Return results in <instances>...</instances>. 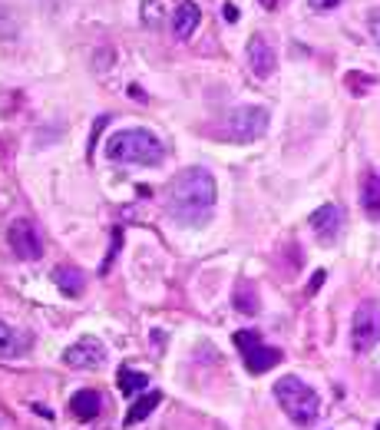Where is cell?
Returning a JSON list of instances; mask_svg holds the SVG:
<instances>
[{"label":"cell","instance_id":"cell-12","mask_svg":"<svg viewBox=\"0 0 380 430\" xmlns=\"http://www.w3.org/2000/svg\"><path fill=\"white\" fill-rule=\"evenodd\" d=\"M199 24H202V7L195 0H182L176 7V13H172V34H176V40H189L199 30Z\"/></svg>","mask_w":380,"mask_h":430},{"label":"cell","instance_id":"cell-8","mask_svg":"<svg viewBox=\"0 0 380 430\" xmlns=\"http://www.w3.org/2000/svg\"><path fill=\"white\" fill-rule=\"evenodd\" d=\"M66 367H76V371H93L106 361V344L100 338H79L63 351Z\"/></svg>","mask_w":380,"mask_h":430},{"label":"cell","instance_id":"cell-13","mask_svg":"<svg viewBox=\"0 0 380 430\" xmlns=\"http://www.w3.org/2000/svg\"><path fill=\"white\" fill-rule=\"evenodd\" d=\"M70 410L76 420H96L102 414V397L96 391H76L70 401Z\"/></svg>","mask_w":380,"mask_h":430},{"label":"cell","instance_id":"cell-1","mask_svg":"<svg viewBox=\"0 0 380 430\" xmlns=\"http://www.w3.org/2000/svg\"><path fill=\"white\" fill-rule=\"evenodd\" d=\"M169 215L176 218L178 225L199 228L212 218L215 209V179L202 165H189L182 169L172 186H169Z\"/></svg>","mask_w":380,"mask_h":430},{"label":"cell","instance_id":"cell-6","mask_svg":"<svg viewBox=\"0 0 380 430\" xmlns=\"http://www.w3.org/2000/svg\"><path fill=\"white\" fill-rule=\"evenodd\" d=\"M265 129H268L265 106H238L225 119V133L231 142H254L265 136Z\"/></svg>","mask_w":380,"mask_h":430},{"label":"cell","instance_id":"cell-17","mask_svg":"<svg viewBox=\"0 0 380 430\" xmlns=\"http://www.w3.org/2000/svg\"><path fill=\"white\" fill-rule=\"evenodd\" d=\"M116 384H119V391L126 394V397H132V394H139L146 384H149V378L146 374H139V371H132V367H119V378H116Z\"/></svg>","mask_w":380,"mask_h":430},{"label":"cell","instance_id":"cell-11","mask_svg":"<svg viewBox=\"0 0 380 430\" xmlns=\"http://www.w3.org/2000/svg\"><path fill=\"white\" fill-rule=\"evenodd\" d=\"M344 225V212H341V205H321L314 215H311V228H314V235L321 242H334L337 239V232H341Z\"/></svg>","mask_w":380,"mask_h":430},{"label":"cell","instance_id":"cell-16","mask_svg":"<svg viewBox=\"0 0 380 430\" xmlns=\"http://www.w3.org/2000/svg\"><path fill=\"white\" fill-rule=\"evenodd\" d=\"M159 404H162V394H159V391H149V394H142V397H136V404L126 410V427H132V424L146 420Z\"/></svg>","mask_w":380,"mask_h":430},{"label":"cell","instance_id":"cell-23","mask_svg":"<svg viewBox=\"0 0 380 430\" xmlns=\"http://www.w3.org/2000/svg\"><path fill=\"white\" fill-rule=\"evenodd\" d=\"M321 285H324V272H317L314 279H311V285H307V291H317V288H321Z\"/></svg>","mask_w":380,"mask_h":430},{"label":"cell","instance_id":"cell-10","mask_svg":"<svg viewBox=\"0 0 380 430\" xmlns=\"http://www.w3.org/2000/svg\"><path fill=\"white\" fill-rule=\"evenodd\" d=\"M33 348V334L0 321V361H17Z\"/></svg>","mask_w":380,"mask_h":430},{"label":"cell","instance_id":"cell-2","mask_svg":"<svg viewBox=\"0 0 380 430\" xmlns=\"http://www.w3.org/2000/svg\"><path fill=\"white\" fill-rule=\"evenodd\" d=\"M165 146L152 129H119L106 140V159L116 165H155L162 163Z\"/></svg>","mask_w":380,"mask_h":430},{"label":"cell","instance_id":"cell-7","mask_svg":"<svg viewBox=\"0 0 380 430\" xmlns=\"http://www.w3.org/2000/svg\"><path fill=\"white\" fill-rule=\"evenodd\" d=\"M7 245L17 258L24 262H37L43 258V239H40L33 218H13L10 228H7Z\"/></svg>","mask_w":380,"mask_h":430},{"label":"cell","instance_id":"cell-20","mask_svg":"<svg viewBox=\"0 0 380 430\" xmlns=\"http://www.w3.org/2000/svg\"><path fill=\"white\" fill-rule=\"evenodd\" d=\"M311 3V10H317V13H328V10H337L344 0H307Z\"/></svg>","mask_w":380,"mask_h":430},{"label":"cell","instance_id":"cell-22","mask_svg":"<svg viewBox=\"0 0 380 430\" xmlns=\"http://www.w3.org/2000/svg\"><path fill=\"white\" fill-rule=\"evenodd\" d=\"M225 20L231 24V20H238V7L235 3H225Z\"/></svg>","mask_w":380,"mask_h":430},{"label":"cell","instance_id":"cell-9","mask_svg":"<svg viewBox=\"0 0 380 430\" xmlns=\"http://www.w3.org/2000/svg\"><path fill=\"white\" fill-rule=\"evenodd\" d=\"M245 57H248V66H252V73L258 76V80H268V76L275 73V66H278V57H275L271 43H268L261 34H254V37L248 40Z\"/></svg>","mask_w":380,"mask_h":430},{"label":"cell","instance_id":"cell-19","mask_svg":"<svg viewBox=\"0 0 380 430\" xmlns=\"http://www.w3.org/2000/svg\"><path fill=\"white\" fill-rule=\"evenodd\" d=\"M235 308H238V311H245V315H254V311H258V302H254V291H252V285H248V281L235 288Z\"/></svg>","mask_w":380,"mask_h":430},{"label":"cell","instance_id":"cell-5","mask_svg":"<svg viewBox=\"0 0 380 430\" xmlns=\"http://www.w3.org/2000/svg\"><path fill=\"white\" fill-rule=\"evenodd\" d=\"M235 348L241 351V361L248 367V374H265L275 364H281V351L268 348L258 331H235Z\"/></svg>","mask_w":380,"mask_h":430},{"label":"cell","instance_id":"cell-18","mask_svg":"<svg viewBox=\"0 0 380 430\" xmlns=\"http://www.w3.org/2000/svg\"><path fill=\"white\" fill-rule=\"evenodd\" d=\"M165 20V3L162 0H142V24L149 30H159Z\"/></svg>","mask_w":380,"mask_h":430},{"label":"cell","instance_id":"cell-24","mask_svg":"<svg viewBox=\"0 0 380 430\" xmlns=\"http://www.w3.org/2000/svg\"><path fill=\"white\" fill-rule=\"evenodd\" d=\"M377 430H380V424H377Z\"/></svg>","mask_w":380,"mask_h":430},{"label":"cell","instance_id":"cell-4","mask_svg":"<svg viewBox=\"0 0 380 430\" xmlns=\"http://www.w3.org/2000/svg\"><path fill=\"white\" fill-rule=\"evenodd\" d=\"M377 344H380V302L367 298V302L357 304L354 318H351V348L357 355H367Z\"/></svg>","mask_w":380,"mask_h":430},{"label":"cell","instance_id":"cell-3","mask_svg":"<svg viewBox=\"0 0 380 430\" xmlns=\"http://www.w3.org/2000/svg\"><path fill=\"white\" fill-rule=\"evenodd\" d=\"M275 401L288 414V420H294L298 427H314V420L321 417V397H317V391L311 384H304L301 378H294V374L275 380Z\"/></svg>","mask_w":380,"mask_h":430},{"label":"cell","instance_id":"cell-21","mask_svg":"<svg viewBox=\"0 0 380 430\" xmlns=\"http://www.w3.org/2000/svg\"><path fill=\"white\" fill-rule=\"evenodd\" d=\"M367 27H370V37H374V43L380 47V7H377V10H370Z\"/></svg>","mask_w":380,"mask_h":430},{"label":"cell","instance_id":"cell-15","mask_svg":"<svg viewBox=\"0 0 380 430\" xmlns=\"http://www.w3.org/2000/svg\"><path fill=\"white\" fill-rule=\"evenodd\" d=\"M360 205L370 218L380 215V172H367L364 176V186H360Z\"/></svg>","mask_w":380,"mask_h":430},{"label":"cell","instance_id":"cell-14","mask_svg":"<svg viewBox=\"0 0 380 430\" xmlns=\"http://www.w3.org/2000/svg\"><path fill=\"white\" fill-rule=\"evenodd\" d=\"M53 281H56V288L63 291V295H70V298H76V295H83L86 291V279H83V272L73 265H60L56 272H53Z\"/></svg>","mask_w":380,"mask_h":430}]
</instances>
